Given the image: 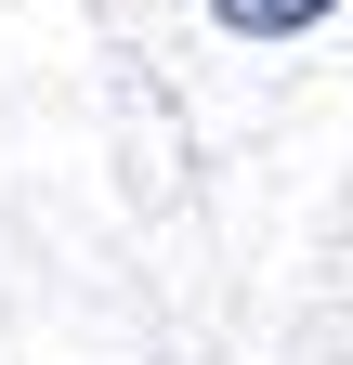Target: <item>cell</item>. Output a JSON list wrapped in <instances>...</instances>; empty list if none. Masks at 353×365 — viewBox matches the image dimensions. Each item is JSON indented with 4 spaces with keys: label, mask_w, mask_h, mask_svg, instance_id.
Segmentation results:
<instances>
[{
    "label": "cell",
    "mask_w": 353,
    "mask_h": 365,
    "mask_svg": "<svg viewBox=\"0 0 353 365\" xmlns=\"http://www.w3.org/2000/svg\"><path fill=\"white\" fill-rule=\"evenodd\" d=\"M209 14H223L236 39H301V26H327L340 0H209Z\"/></svg>",
    "instance_id": "obj_1"
}]
</instances>
